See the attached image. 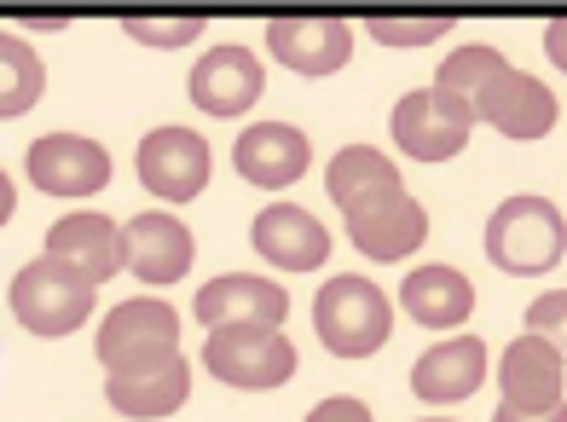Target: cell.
I'll use <instances>...</instances> for the list:
<instances>
[{"mask_svg":"<svg viewBox=\"0 0 567 422\" xmlns=\"http://www.w3.org/2000/svg\"><path fill=\"white\" fill-rule=\"evenodd\" d=\"M486 255L509 278H538L567 255V220L550 197H504L486 220Z\"/></svg>","mask_w":567,"mask_h":422,"instance_id":"1","label":"cell"},{"mask_svg":"<svg viewBox=\"0 0 567 422\" xmlns=\"http://www.w3.org/2000/svg\"><path fill=\"white\" fill-rule=\"evenodd\" d=\"M313 325H319V341L337 359H365V353H377L382 341H389L394 312H389V296H382L371 278L342 272V278H330L319 289Z\"/></svg>","mask_w":567,"mask_h":422,"instance_id":"2","label":"cell"},{"mask_svg":"<svg viewBox=\"0 0 567 422\" xmlns=\"http://www.w3.org/2000/svg\"><path fill=\"white\" fill-rule=\"evenodd\" d=\"M203 364L226 388L261 393V388H284L296 377V348L284 330H267V325H220L203 341Z\"/></svg>","mask_w":567,"mask_h":422,"instance_id":"3","label":"cell"},{"mask_svg":"<svg viewBox=\"0 0 567 422\" xmlns=\"http://www.w3.org/2000/svg\"><path fill=\"white\" fill-rule=\"evenodd\" d=\"M12 312L30 336H70L87 325L93 312V284L82 272H70L64 260H30L12 278Z\"/></svg>","mask_w":567,"mask_h":422,"instance_id":"4","label":"cell"},{"mask_svg":"<svg viewBox=\"0 0 567 422\" xmlns=\"http://www.w3.org/2000/svg\"><path fill=\"white\" fill-rule=\"evenodd\" d=\"M179 353V312L168 301H122L105 312V325H99V359H105V377H127V371H145V364H157Z\"/></svg>","mask_w":567,"mask_h":422,"instance_id":"5","label":"cell"},{"mask_svg":"<svg viewBox=\"0 0 567 422\" xmlns=\"http://www.w3.org/2000/svg\"><path fill=\"white\" fill-rule=\"evenodd\" d=\"M470 134H475L470 99H457L446 88H411L394 104V140L417 163H446V156L470 145Z\"/></svg>","mask_w":567,"mask_h":422,"instance_id":"6","label":"cell"},{"mask_svg":"<svg viewBox=\"0 0 567 422\" xmlns=\"http://www.w3.org/2000/svg\"><path fill=\"white\" fill-rule=\"evenodd\" d=\"M470 116L498 127L504 140H545L556 127V93L538 82V75L504 64L493 82L470 93Z\"/></svg>","mask_w":567,"mask_h":422,"instance_id":"7","label":"cell"},{"mask_svg":"<svg viewBox=\"0 0 567 422\" xmlns=\"http://www.w3.org/2000/svg\"><path fill=\"white\" fill-rule=\"evenodd\" d=\"M116 255L122 267L145 278V284H174L192 272L197 260V237L186 220L163 215V208H151V215H134L127 226H116Z\"/></svg>","mask_w":567,"mask_h":422,"instance_id":"8","label":"cell"},{"mask_svg":"<svg viewBox=\"0 0 567 422\" xmlns=\"http://www.w3.org/2000/svg\"><path fill=\"white\" fill-rule=\"evenodd\" d=\"M134 163H140L145 192L163 203H192L209 186V140L192 134V127H151Z\"/></svg>","mask_w":567,"mask_h":422,"instance_id":"9","label":"cell"},{"mask_svg":"<svg viewBox=\"0 0 567 422\" xmlns=\"http://www.w3.org/2000/svg\"><path fill=\"white\" fill-rule=\"evenodd\" d=\"M30 179L47 197H93L111 186V151L82 134H47L30 145Z\"/></svg>","mask_w":567,"mask_h":422,"instance_id":"10","label":"cell"},{"mask_svg":"<svg viewBox=\"0 0 567 422\" xmlns=\"http://www.w3.org/2000/svg\"><path fill=\"white\" fill-rule=\"evenodd\" d=\"M267 52L296 75H337L353 59L348 18H267Z\"/></svg>","mask_w":567,"mask_h":422,"instance_id":"11","label":"cell"},{"mask_svg":"<svg viewBox=\"0 0 567 422\" xmlns=\"http://www.w3.org/2000/svg\"><path fill=\"white\" fill-rule=\"evenodd\" d=\"M561 377H567V359L545 336H515L498 359V393H504V405L522 411V416L556 411L561 405Z\"/></svg>","mask_w":567,"mask_h":422,"instance_id":"12","label":"cell"},{"mask_svg":"<svg viewBox=\"0 0 567 422\" xmlns=\"http://www.w3.org/2000/svg\"><path fill=\"white\" fill-rule=\"evenodd\" d=\"M307 163H313V140L290 122H255V127L238 134V145H231V168L261 192L296 186V179L307 174Z\"/></svg>","mask_w":567,"mask_h":422,"instance_id":"13","label":"cell"},{"mask_svg":"<svg viewBox=\"0 0 567 422\" xmlns=\"http://www.w3.org/2000/svg\"><path fill=\"white\" fill-rule=\"evenodd\" d=\"M348 237H353V249L371 255V260H405L429 237V215H423V203L400 186V192H382L371 203H359L348 215Z\"/></svg>","mask_w":567,"mask_h":422,"instance_id":"14","label":"cell"},{"mask_svg":"<svg viewBox=\"0 0 567 422\" xmlns=\"http://www.w3.org/2000/svg\"><path fill=\"white\" fill-rule=\"evenodd\" d=\"M249 244H255V255H261L267 267H284V272H313V267H324V260H330L324 220H313L296 203L261 208L255 226H249Z\"/></svg>","mask_w":567,"mask_h":422,"instance_id":"15","label":"cell"},{"mask_svg":"<svg viewBox=\"0 0 567 422\" xmlns=\"http://www.w3.org/2000/svg\"><path fill=\"white\" fill-rule=\"evenodd\" d=\"M192 312L209 330H220V325H267V330H278L284 319H290V296H284V284H272V278L226 272V278L197 289Z\"/></svg>","mask_w":567,"mask_h":422,"instance_id":"16","label":"cell"},{"mask_svg":"<svg viewBox=\"0 0 567 422\" xmlns=\"http://www.w3.org/2000/svg\"><path fill=\"white\" fill-rule=\"evenodd\" d=\"M267 75H261V59H255L249 47H215L203 52L197 70H192V104L209 116H244L255 99H261Z\"/></svg>","mask_w":567,"mask_h":422,"instance_id":"17","label":"cell"},{"mask_svg":"<svg viewBox=\"0 0 567 422\" xmlns=\"http://www.w3.org/2000/svg\"><path fill=\"white\" fill-rule=\"evenodd\" d=\"M486 382V341L481 336H452L411 364V393L423 405H457Z\"/></svg>","mask_w":567,"mask_h":422,"instance_id":"18","label":"cell"},{"mask_svg":"<svg viewBox=\"0 0 567 422\" xmlns=\"http://www.w3.org/2000/svg\"><path fill=\"white\" fill-rule=\"evenodd\" d=\"M47 260H64L70 272H82L93 289L122 272V255H116V220L111 215H93V208H75V215L53 220L47 231Z\"/></svg>","mask_w":567,"mask_h":422,"instance_id":"19","label":"cell"},{"mask_svg":"<svg viewBox=\"0 0 567 422\" xmlns=\"http://www.w3.org/2000/svg\"><path fill=\"white\" fill-rule=\"evenodd\" d=\"M192 393V364L168 353L157 364H145V371H127V377H105V400L122 411V416H168L186 405Z\"/></svg>","mask_w":567,"mask_h":422,"instance_id":"20","label":"cell"},{"mask_svg":"<svg viewBox=\"0 0 567 422\" xmlns=\"http://www.w3.org/2000/svg\"><path fill=\"white\" fill-rule=\"evenodd\" d=\"M400 301H405V312H411L417 325H429V330H457V325L475 312V284L463 278L457 267H446V260H434V267H417V272L405 278Z\"/></svg>","mask_w":567,"mask_h":422,"instance_id":"21","label":"cell"},{"mask_svg":"<svg viewBox=\"0 0 567 422\" xmlns=\"http://www.w3.org/2000/svg\"><path fill=\"white\" fill-rule=\"evenodd\" d=\"M324 192H330V203H337L342 215H353L359 203H371L382 192H400V168H394V156H382L377 145H348V151L330 156Z\"/></svg>","mask_w":567,"mask_h":422,"instance_id":"22","label":"cell"},{"mask_svg":"<svg viewBox=\"0 0 567 422\" xmlns=\"http://www.w3.org/2000/svg\"><path fill=\"white\" fill-rule=\"evenodd\" d=\"M47 93V64L23 35H0V122L23 116Z\"/></svg>","mask_w":567,"mask_h":422,"instance_id":"23","label":"cell"},{"mask_svg":"<svg viewBox=\"0 0 567 422\" xmlns=\"http://www.w3.org/2000/svg\"><path fill=\"white\" fill-rule=\"evenodd\" d=\"M509 59L498 47H481V41H470V47H457L452 59L441 64V75H434V88H446V93H457V99H470L475 88H486L493 75L504 70Z\"/></svg>","mask_w":567,"mask_h":422,"instance_id":"24","label":"cell"},{"mask_svg":"<svg viewBox=\"0 0 567 422\" xmlns=\"http://www.w3.org/2000/svg\"><path fill=\"white\" fill-rule=\"evenodd\" d=\"M365 30L382 47H429L434 35H452V12H429V18H389V12H371Z\"/></svg>","mask_w":567,"mask_h":422,"instance_id":"25","label":"cell"},{"mask_svg":"<svg viewBox=\"0 0 567 422\" xmlns=\"http://www.w3.org/2000/svg\"><path fill=\"white\" fill-rule=\"evenodd\" d=\"M203 30H209V18H145V12H127L122 18V35H134V41H145V47H186V41H197Z\"/></svg>","mask_w":567,"mask_h":422,"instance_id":"26","label":"cell"},{"mask_svg":"<svg viewBox=\"0 0 567 422\" xmlns=\"http://www.w3.org/2000/svg\"><path fill=\"white\" fill-rule=\"evenodd\" d=\"M527 336H545L550 348L567 359V289H550L527 307Z\"/></svg>","mask_w":567,"mask_h":422,"instance_id":"27","label":"cell"},{"mask_svg":"<svg viewBox=\"0 0 567 422\" xmlns=\"http://www.w3.org/2000/svg\"><path fill=\"white\" fill-rule=\"evenodd\" d=\"M307 422H377V416H371L365 400H348V393H337V400L313 405V416H307Z\"/></svg>","mask_w":567,"mask_h":422,"instance_id":"28","label":"cell"},{"mask_svg":"<svg viewBox=\"0 0 567 422\" xmlns=\"http://www.w3.org/2000/svg\"><path fill=\"white\" fill-rule=\"evenodd\" d=\"M545 52H550L556 70H567V18H550L545 23Z\"/></svg>","mask_w":567,"mask_h":422,"instance_id":"29","label":"cell"},{"mask_svg":"<svg viewBox=\"0 0 567 422\" xmlns=\"http://www.w3.org/2000/svg\"><path fill=\"white\" fill-rule=\"evenodd\" d=\"M493 422H567V405H556V411H545V416H522V411L498 405V411H493Z\"/></svg>","mask_w":567,"mask_h":422,"instance_id":"30","label":"cell"},{"mask_svg":"<svg viewBox=\"0 0 567 422\" xmlns=\"http://www.w3.org/2000/svg\"><path fill=\"white\" fill-rule=\"evenodd\" d=\"M12 208H18V192H12V179H7V174H0V226H7V220H12Z\"/></svg>","mask_w":567,"mask_h":422,"instance_id":"31","label":"cell"},{"mask_svg":"<svg viewBox=\"0 0 567 422\" xmlns=\"http://www.w3.org/2000/svg\"><path fill=\"white\" fill-rule=\"evenodd\" d=\"M423 422H446V416H423Z\"/></svg>","mask_w":567,"mask_h":422,"instance_id":"32","label":"cell"}]
</instances>
